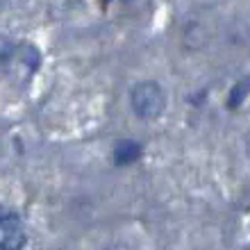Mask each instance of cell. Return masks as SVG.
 <instances>
[{"label":"cell","mask_w":250,"mask_h":250,"mask_svg":"<svg viewBox=\"0 0 250 250\" xmlns=\"http://www.w3.org/2000/svg\"><path fill=\"white\" fill-rule=\"evenodd\" d=\"M141 155H144V146L139 141H134V139H119L112 150V157L116 166H132L134 162L141 159Z\"/></svg>","instance_id":"cell-4"},{"label":"cell","mask_w":250,"mask_h":250,"mask_svg":"<svg viewBox=\"0 0 250 250\" xmlns=\"http://www.w3.org/2000/svg\"><path fill=\"white\" fill-rule=\"evenodd\" d=\"M2 71L9 78V82L16 86H25L41 68V50L30 41H2V53H0Z\"/></svg>","instance_id":"cell-1"},{"label":"cell","mask_w":250,"mask_h":250,"mask_svg":"<svg viewBox=\"0 0 250 250\" xmlns=\"http://www.w3.org/2000/svg\"><path fill=\"white\" fill-rule=\"evenodd\" d=\"M27 246V230L23 216L14 209L0 214V250H23Z\"/></svg>","instance_id":"cell-3"},{"label":"cell","mask_w":250,"mask_h":250,"mask_svg":"<svg viewBox=\"0 0 250 250\" xmlns=\"http://www.w3.org/2000/svg\"><path fill=\"white\" fill-rule=\"evenodd\" d=\"M105 250H127V248H125V246H107Z\"/></svg>","instance_id":"cell-6"},{"label":"cell","mask_w":250,"mask_h":250,"mask_svg":"<svg viewBox=\"0 0 250 250\" xmlns=\"http://www.w3.org/2000/svg\"><path fill=\"white\" fill-rule=\"evenodd\" d=\"M168 96L155 80H141L130 89V109L139 121H157L166 112Z\"/></svg>","instance_id":"cell-2"},{"label":"cell","mask_w":250,"mask_h":250,"mask_svg":"<svg viewBox=\"0 0 250 250\" xmlns=\"http://www.w3.org/2000/svg\"><path fill=\"white\" fill-rule=\"evenodd\" d=\"M248 93H250V75H248V78H244V80H239L237 84L232 86L228 107H232V109H234V107H239L246 98H248Z\"/></svg>","instance_id":"cell-5"}]
</instances>
